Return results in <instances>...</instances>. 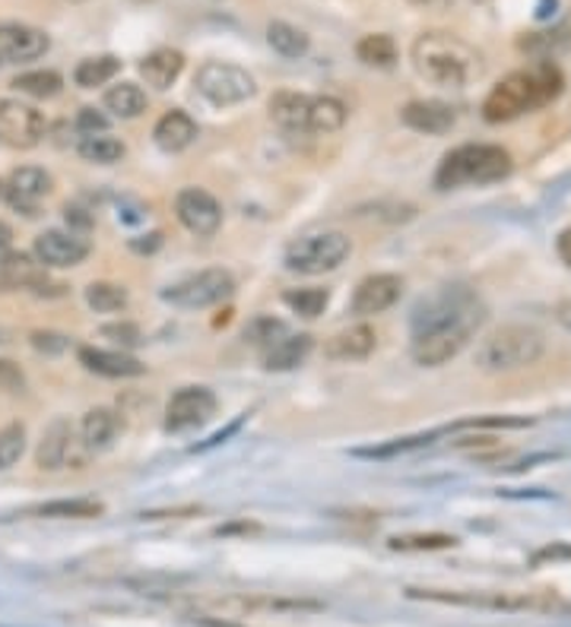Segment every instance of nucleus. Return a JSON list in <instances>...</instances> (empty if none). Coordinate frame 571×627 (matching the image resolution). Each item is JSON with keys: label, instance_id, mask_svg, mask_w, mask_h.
I'll list each match as a JSON object with an SVG mask.
<instances>
[{"label": "nucleus", "instance_id": "b1692460", "mask_svg": "<svg viewBox=\"0 0 571 627\" xmlns=\"http://www.w3.org/2000/svg\"><path fill=\"white\" fill-rule=\"evenodd\" d=\"M185 71V54L175 48H156L144 61H140V76L147 79V86L152 89H169Z\"/></svg>", "mask_w": 571, "mask_h": 627}, {"label": "nucleus", "instance_id": "f257e3e1", "mask_svg": "<svg viewBox=\"0 0 571 627\" xmlns=\"http://www.w3.org/2000/svg\"><path fill=\"white\" fill-rule=\"evenodd\" d=\"M566 89V76L553 64L543 61L531 71H518L508 74L498 86H493V92L483 102V117L489 124H508L521 114L543 109L549 102H556Z\"/></svg>", "mask_w": 571, "mask_h": 627}, {"label": "nucleus", "instance_id": "1a4fd4ad", "mask_svg": "<svg viewBox=\"0 0 571 627\" xmlns=\"http://www.w3.org/2000/svg\"><path fill=\"white\" fill-rule=\"evenodd\" d=\"M235 292V279L228 269H200L194 276H185L182 283L169 286L162 292V301H169L172 308H182V311H207L220 301H226Z\"/></svg>", "mask_w": 571, "mask_h": 627}, {"label": "nucleus", "instance_id": "423d86ee", "mask_svg": "<svg viewBox=\"0 0 571 627\" xmlns=\"http://www.w3.org/2000/svg\"><path fill=\"white\" fill-rule=\"evenodd\" d=\"M483 324H486V308L476 311V314L448 321V324H438V327L413 333L410 355H413V362L422 365V368H442V365H448L451 359H457V355L470 346V339L476 336V330H480Z\"/></svg>", "mask_w": 571, "mask_h": 627}, {"label": "nucleus", "instance_id": "f8f14e48", "mask_svg": "<svg viewBox=\"0 0 571 627\" xmlns=\"http://www.w3.org/2000/svg\"><path fill=\"white\" fill-rule=\"evenodd\" d=\"M216 412V397L207 387H182L178 393H172L169 406H165V431L182 435L190 428H200L213 418Z\"/></svg>", "mask_w": 571, "mask_h": 627}, {"label": "nucleus", "instance_id": "e433bc0d", "mask_svg": "<svg viewBox=\"0 0 571 627\" xmlns=\"http://www.w3.org/2000/svg\"><path fill=\"white\" fill-rule=\"evenodd\" d=\"M26 453V425L13 422L7 428H0V473L13 469Z\"/></svg>", "mask_w": 571, "mask_h": 627}, {"label": "nucleus", "instance_id": "6ab92c4d", "mask_svg": "<svg viewBox=\"0 0 571 627\" xmlns=\"http://www.w3.org/2000/svg\"><path fill=\"white\" fill-rule=\"evenodd\" d=\"M71 456H74V425H71V418H54V422L45 428L41 441H38V469L58 473V469H64V466L71 463Z\"/></svg>", "mask_w": 571, "mask_h": 627}, {"label": "nucleus", "instance_id": "c03bdc74", "mask_svg": "<svg viewBox=\"0 0 571 627\" xmlns=\"http://www.w3.org/2000/svg\"><path fill=\"white\" fill-rule=\"evenodd\" d=\"M51 339H54V333H33V346L36 349H54L58 352V349L67 346V342H51Z\"/></svg>", "mask_w": 571, "mask_h": 627}, {"label": "nucleus", "instance_id": "58836bf2", "mask_svg": "<svg viewBox=\"0 0 571 627\" xmlns=\"http://www.w3.org/2000/svg\"><path fill=\"white\" fill-rule=\"evenodd\" d=\"M76 130H79L83 137H89V134H109V117L99 109H79V114H76Z\"/></svg>", "mask_w": 571, "mask_h": 627}, {"label": "nucleus", "instance_id": "a19ab883", "mask_svg": "<svg viewBox=\"0 0 571 627\" xmlns=\"http://www.w3.org/2000/svg\"><path fill=\"white\" fill-rule=\"evenodd\" d=\"M0 387L7 393H20L23 390V371L16 368L13 362H0Z\"/></svg>", "mask_w": 571, "mask_h": 627}, {"label": "nucleus", "instance_id": "4be33fe9", "mask_svg": "<svg viewBox=\"0 0 571 627\" xmlns=\"http://www.w3.org/2000/svg\"><path fill=\"white\" fill-rule=\"evenodd\" d=\"M400 117H404V124H407L410 130H417V134H432V137L448 134V130L457 124L455 109L445 105V102H435V99L410 102L407 109L400 111Z\"/></svg>", "mask_w": 571, "mask_h": 627}, {"label": "nucleus", "instance_id": "9b49d317", "mask_svg": "<svg viewBox=\"0 0 571 627\" xmlns=\"http://www.w3.org/2000/svg\"><path fill=\"white\" fill-rule=\"evenodd\" d=\"M175 216H178V222L188 228L190 235L210 238V235H216L220 225H223V206H220V200H216L210 190H203V187H185V190H178V197H175Z\"/></svg>", "mask_w": 571, "mask_h": 627}, {"label": "nucleus", "instance_id": "49530a36", "mask_svg": "<svg viewBox=\"0 0 571 627\" xmlns=\"http://www.w3.org/2000/svg\"><path fill=\"white\" fill-rule=\"evenodd\" d=\"M83 213H86V210H79V206H67V222H71V225H79V228H89L92 220L83 216Z\"/></svg>", "mask_w": 571, "mask_h": 627}, {"label": "nucleus", "instance_id": "4468645a", "mask_svg": "<svg viewBox=\"0 0 571 627\" xmlns=\"http://www.w3.org/2000/svg\"><path fill=\"white\" fill-rule=\"evenodd\" d=\"M7 289L33 292V296L38 298L64 296V286L54 283L38 260L33 263V260L23 258V254H10V258L3 260V266H0V292H7Z\"/></svg>", "mask_w": 571, "mask_h": 627}, {"label": "nucleus", "instance_id": "79ce46f5", "mask_svg": "<svg viewBox=\"0 0 571 627\" xmlns=\"http://www.w3.org/2000/svg\"><path fill=\"white\" fill-rule=\"evenodd\" d=\"M13 254V231H10V225L7 222H0V266H3V260Z\"/></svg>", "mask_w": 571, "mask_h": 627}, {"label": "nucleus", "instance_id": "2eb2a0df", "mask_svg": "<svg viewBox=\"0 0 571 627\" xmlns=\"http://www.w3.org/2000/svg\"><path fill=\"white\" fill-rule=\"evenodd\" d=\"M0 193L13 210H20L26 216H36L38 203L51 193V175L45 168H36V165H23V168L7 175V181L0 185Z\"/></svg>", "mask_w": 571, "mask_h": 627}, {"label": "nucleus", "instance_id": "c756f323", "mask_svg": "<svg viewBox=\"0 0 571 627\" xmlns=\"http://www.w3.org/2000/svg\"><path fill=\"white\" fill-rule=\"evenodd\" d=\"M117 74H121V61L114 54H99V58H86L76 64L74 83L79 89H96V86L112 83Z\"/></svg>", "mask_w": 571, "mask_h": 627}, {"label": "nucleus", "instance_id": "dca6fc26", "mask_svg": "<svg viewBox=\"0 0 571 627\" xmlns=\"http://www.w3.org/2000/svg\"><path fill=\"white\" fill-rule=\"evenodd\" d=\"M33 254L45 269H71V266H79L83 260L89 258V244L74 231L48 228L36 238Z\"/></svg>", "mask_w": 571, "mask_h": 627}, {"label": "nucleus", "instance_id": "20e7f679", "mask_svg": "<svg viewBox=\"0 0 571 627\" xmlns=\"http://www.w3.org/2000/svg\"><path fill=\"white\" fill-rule=\"evenodd\" d=\"M546 352L543 333L531 324H505L493 330L476 349V368L486 374H508L536 365Z\"/></svg>", "mask_w": 571, "mask_h": 627}, {"label": "nucleus", "instance_id": "ddd939ff", "mask_svg": "<svg viewBox=\"0 0 571 627\" xmlns=\"http://www.w3.org/2000/svg\"><path fill=\"white\" fill-rule=\"evenodd\" d=\"M45 114L26 102L0 99V140L16 149H33L45 137Z\"/></svg>", "mask_w": 571, "mask_h": 627}, {"label": "nucleus", "instance_id": "37998d69", "mask_svg": "<svg viewBox=\"0 0 571 627\" xmlns=\"http://www.w3.org/2000/svg\"><path fill=\"white\" fill-rule=\"evenodd\" d=\"M556 254H559V260L571 269V228H566V231L559 235V241H556Z\"/></svg>", "mask_w": 571, "mask_h": 627}, {"label": "nucleus", "instance_id": "c85d7f7f", "mask_svg": "<svg viewBox=\"0 0 571 627\" xmlns=\"http://www.w3.org/2000/svg\"><path fill=\"white\" fill-rule=\"evenodd\" d=\"M105 109L121 121H134L147 111V92L137 83H117L105 92Z\"/></svg>", "mask_w": 571, "mask_h": 627}, {"label": "nucleus", "instance_id": "a878e982", "mask_svg": "<svg viewBox=\"0 0 571 627\" xmlns=\"http://www.w3.org/2000/svg\"><path fill=\"white\" fill-rule=\"evenodd\" d=\"M314 339L308 333H286L276 346H270L264 352V368L266 371H293L302 365L305 359L311 355Z\"/></svg>", "mask_w": 571, "mask_h": 627}, {"label": "nucleus", "instance_id": "f704fd0d", "mask_svg": "<svg viewBox=\"0 0 571 627\" xmlns=\"http://www.w3.org/2000/svg\"><path fill=\"white\" fill-rule=\"evenodd\" d=\"M86 304L99 314H117L127 308V289L117 283H92L86 289Z\"/></svg>", "mask_w": 571, "mask_h": 627}, {"label": "nucleus", "instance_id": "de8ad7c7", "mask_svg": "<svg viewBox=\"0 0 571 627\" xmlns=\"http://www.w3.org/2000/svg\"><path fill=\"white\" fill-rule=\"evenodd\" d=\"M556 561V557H571V549H543V552H536L533 554V561L539 564V561Z\"/></svg>", "mask_w": 571, "mask_h": 627}, {"label": "nucleus", "instance_id": "f03ea898", "mask_svg": "<svg viewBox=\"0 0 571 627\" xmlns=\"http://www.w3.org/2000/svg\"><path fill=\"white\" fill-rule=\"evenodd\" d=\"M410 58L425 83L445 89H463L486 71L483 54L451 33H422L410 48Z\"/></svg>", "mask_w": 571, "mask_h": 627}, {"label": "nucleus", "instance_id": "a211bd4d", "mask_svg": "<svg viewBox=\"0 0 571 627\" xmlns=\"http://www.w3.org/2000/svg\"><path fill=\"white\" fill-rule=\"evenodd\" d=\"M404 296V279L394 273H375L365 276L356 292H352V314L359 317H372V314H384L387 308H394Z\"/></svg>", "mask_w": 571, "mask_h": 627}, {"label": "nucleus", "instance_id": "7c9ffc66", "mask_svg": "<svg viewBox=\"0 0 571 627\" xmlns=\"http://www.w3.org/2000/svg\"><path fill=\"white\" fill-rule=\"evenodd\" d=\"M76 152L86 159V162H92V165H114V162H121L124 159V143L112 137V134H89V137H79V143H76Z\"/></svg>", "mask_w": 571, "mask_h": 627}, {"label": "nucleus", "instance_id": "09e8293b", "mask_svg": "<svg viewBox=\"0 0 571 627\" xmlns=\"http://www.w3.org/2000/svg\"><path fill=\"white\" fill-rule=\"evenodd\" d=\"M3 342H10V333L7 330H0V346H3Z\"/></svg>", "mask_w": 571, "mask_h": 627}, {"label": "nucleus", "instance_id": "aec40b11", "mask_svg": "<svg viewBox=\"0 0 571 627\" xmlns=\"http://www.w3.org/2000/svg\"><path fill=\"white\" fill-rule=\"evenodd\" d=\"M76 355H79V365H83V368L99 374V377H114V380H121V377H140V374L147 371L144 362H137V359L127 355V352H114V349L83 346Z\"/></svg>", "mask_w": 571, "mask_h": 627}, {"label": "nucleus", "instance_id": "9d476101", "mask_svg": "<svg viewBox=\"0 0 571 627\" xmlns=\"http://www.w3.org/2000/svg\"><path fill=\"white\" fill-rule=\"evenodd\" d=\"M413 599L445 602V605H467V609H493V612H527V609H549V599L531 592H455V590H410Z\"/></svg>", "mask_w": 571, "mask_h": 627}, {"label": "nucleus", "instance_id": "6e6552de", "mask_svg": "<svg viewBox=\"0 0 571 627\" xmlns=\"http://www.w3.org/2000/svg\"><path fill=\"white\" fill-rule=\"evenodd\" d=\"M194 89L216 109H232L258 96V83L238 64L228 61H207L194 74Z\"/></svg>", "mask_w": 571, "mask_h": 627}, {"label": "nucleus", "instance_id": "393cba45", "mask_svg": "<svg viewBox=\"0 0 571 627\" xmlns=\"http://www.w3.org/2000/svg\"><path fill=\"white\" fill-rule=\"evenodd\" d=\"M117 428H121V422H117V415H114L112 409H89L83 415V422H79V441H83L86 450L102 453V450H109L114 443Z\"/></svg>", "mask_w": 571, "mask_h": 627}, {"label": "nucleus", "instance_id": "f3484780", "mask_svg": "<svg viewBox=\"0 0 571 627\" xmlns=\"http://www.w3.org/2000/svg\"><path fill=\"white\" fill-rule=\"evenodd\" d=\"M51 38L26 23H0V64H29L45 58Z\"/></svg>", "mask_w": 571, "mask_h": 627}, {"label": "nucleus", "instance_id": "ea45409f", "mask_svg": "<svg viewBox=\"0 0 571 627\" xmlns=\"http://www.w3.org/2000/svg\"><path fill=\"white\" fill-rule=\"evenodd\" d=\"M102 336L117 342V346H127V349L140 342V330H137L134 324H105V327H102Z\"/></svg>", "mask_w": 571, "mask_h": 627}, {"label": "nucleus", "instance_id": "2f4dec72", "mask_svg": "<svg viewBox=\"0 0 571 627\" xmlns=\"http://www.w3.org/2000/svg\"><path fill=\"white\" fill-rule=\"evenodd\" d=\"M356 58L369 67H394L397 64V45L394 38L384 36V33H372V36H362L356 41Z\"/></svg>", "mask_w": 571, "mask_h": 627}, {"label": "nucleus", "instance_id": "412c9836", "mask_svg": "<svg viewBox=\"0 0 571 627\" xmlns=\"http://www.w3.org/2000/svg\"><path fill=\"white\" fill-rule=\"evenodd\" d=\"M378 346V336L369 324H356V327H346L337 336L327 339L324 346V355L331 362H365Z\"/></svg>", "mask_w": 571, "mask_h": 627}, {"label": "nucleus", "instance_id": "0eeeda50", "mask_svg": "<svg viewBox=\"0 0 571 627\" xmlns=\"http://www.w3.org/2000/svg\"><path fill=\"white\" fill-rule=\"evenodd\" d=\"M352 254V241L343 231H318L305 235L286 251V269L299 276H321L334 273Z\"/></svg>", "mask_w": 571, "mask_h": 627}, {"label": "nucleus", "instance_id": "72a5a7b5", "mask_svg": "<svg viewBox=\"0 0 571 627\" xmlns=\"http://www.w3.org/2000/svg\"><path fill=\"white\" fill-rule=\"evenodd\" d=\"M457 539L448 532H407V536H394L387 542L390 552H442V549H455Z\"/></svg>", "mask_w": 571, "mask_h": 627}, {"label": "nucleus", "instance_id": "a18cd8bd", "mask_svg": "<svg viewBox=\"0 0 571 627\" xmlns=\"http://www.w3.org/2000/svg\"><path fill=\"white\" fill-rule=\"evenodd\" d=\"M556 321H559V324L571 333V298H566V301H559V304H556Z\"/></svg>", "mask_w": 571, "mask_h": 627}, {"label": "nucleus", "instance_id": "c9c22d12", "mask_svg": "<svg viewBox=\"0 0 571 627\" xmlns=\"http://www.w3.org/2000/svg\"><path fill=\"white\" fill-rule=\"evenodd\" d=\"M286 308H293L299 317H308V321H314L318 314H324V308L331 304V292L327 289H289L286 296Z\"/></svg>", "mask_w": 571, "mask_h": 627}, {"label": "nucleus", "instance_id": "bb28decb", "mask_svg": "<svg viewBox=\"0 0 571 627\" xmlns=\"http://www.w3.org/2000/svg\"><path fill=\"white\" fill-rule=\"evenodd\" d=\"M26 514L41 519H96L105 514V504L92 498H61L48 504H33L26 507Z\"/></svg>", "mask_w": 571, "mask_h": 627}, {"label": "nucleus", "instance_id": "7ed1b4c3", "mask_svg": "<svg viewBox=\"0 0 571 627\" xmlns=\"http://www.w3.org/2000/svg\"><path fill=\"white\" fill-rule=\"evenodd\" d=\"M270 121L289 134H337L346 124V105L334 96H308V92H273Z\"/></svg>", "mask_w": 571, "mask_h": 627}, {"label": "nucleus", "instance_id": "39448f33", "mask_svg": "<svg viewBox=\"0 0 571 627\" xmlns=\"http://www.w3.org/2000/svg\"><path fill=\"white\" fill-rule=\"evenodd\" d=\"M511 175V155L508 149L493 147V143H467V147L451 149L438 172L435 185L442 190L467 185H495Z\"/></svg>", "mask_w": 571, "mask_h": 627}, {"label": "nucleus", "instance_id": "473e14b6", "mask_svg": "<svg viewBox=\"0 0 571 627\" xmlns=\"http://www.w3.org/2000/svg\"><path fill=\"white\" fill-rule=\"evenodd\" d=\"M20 96H29V99H54L61 89H64V79L54 71H29V74H20L10 83Z\"/></svg>", "mask_w": 571, "mask_h": 627}, {"label": "nucleus", "instance_id": "cd10ccee", "mask_svg": "<svg viewBox=\"0 0 571 627\" xmlns=\"http://www.w3.org/2000/svg\"><path fill=\"white\" fill-rule=\"evenodd\" d=\"M266 45H270L280 58H289V61L305 58L308 48H311V41H308L302 29L293 26V23H283V20H276V23L266 26Z\"/></svg>", "mask_w": 571, "mask_h": 627}, {"label": "nucleus", "instance_id": "5701e85b", "mask_svg": "<svg viewBox=\"0 0 571 627\" xmlns=\"http://www.w3.org/2000/svg\"><path fill=\"white\" fill-rule=\"evenodd\" d=\"M152 140L162 152H185L197 140V124L188 111H165L152 127Z\"/></svg>", "mask_w": 571, "mask_h": 627}, {"label": "nucleus", "instance_id": "4c0bfd02", "mask_svg": "<svg viewBox=\"0 0 571 627\" xmlns=\"http://www.w3.org/2000/svg\"><path fill=\"white\" fill-rule=\"evenodd\" d=\"M248 339H251V346H258V349H270V346H276L283 336H286V327L280 324V321H270V317H258L251 327H248V333H245Z\"/></svg>", "mask_w": 571, "mask_h": 627}]
</instances>
